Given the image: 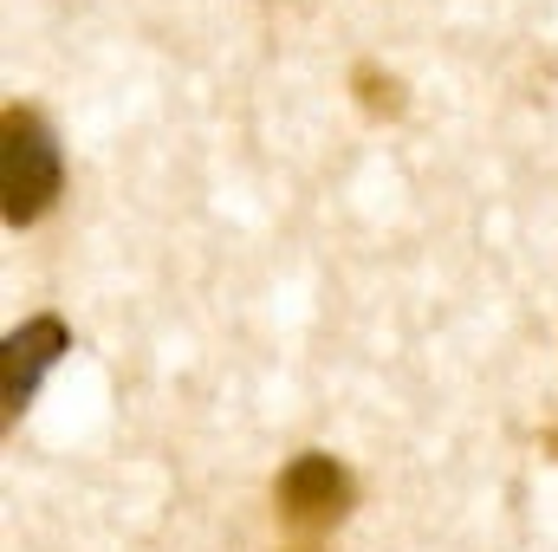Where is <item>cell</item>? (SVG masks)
<instances>
[{"instance_id":"cell-3","label":"cell","mask_w":558,"mask_h":552,"mask_svg":"<svg viewBox=\"0 0 558 552\" xmlns=\"http://www.w3.org/2000/svg\"><path fill=\"white\" fill-rule=\"evenodd\" d=\"M65 351H72V332H65L59 319H33V325L7 332V422L33 404L39 377H46Z\"/></svg>"},{"instance_id":"cell-1","label":"cell","mask_w":558,"mask_h":552,"mask_svg":"<svg viewBox=\"0 0 558 552\" xmlns=\"http://www.w3.org/2000/svg\"><path fill=\"white\" fill-rule=\"evenodd\" d=\"M0 131H7V149H0L7 228H26V221H39V215L59 202V189H65L59 137H52V131H46V118H39V111H26V105H7Z\"/></svg>"},{"instance_id":"cell-2","label":"cell","mask_w":558,"mask_h":552,"mask_svg":"<svg viewBox=\"0 0 558 552\" xmlns=\"http://www.w3.org/2000/svg\"><path fill=\"white\" fill-rule=\"evenodd\" d=\"M274 501H279V520H286V527L318 533V527H331V520H344V514H351L357 481H351V468H344L338 455H318V448H312V455L286 461Z\"/></svg>"}]
</instances>
